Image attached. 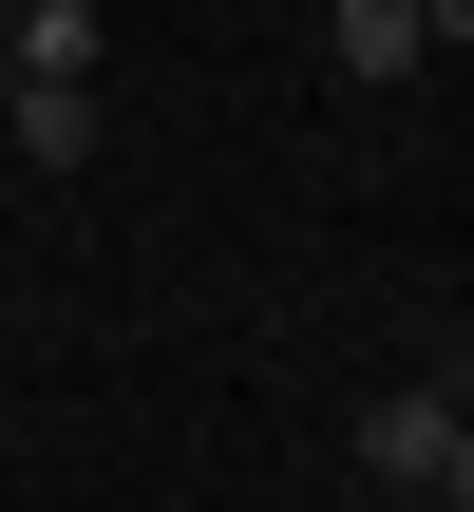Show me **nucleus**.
I'll use <instances>...</instances> for the list:
<instances>
[{
  "instance_id": "7ed1b4c3",
  "label": "nucleus",
  "mask_w": 474,
  "mask_h": 512,
  "mask_svg": "<svg viewBox=\"0 0 474 512\" xmlns=\"http://www.w3.org/2000/svg\"><path fill=\"white\" fill-rule=\"evenodd\" d=\"M0 114H19V171H76L95 152V95H0Z\"/></svg>"
},
{
  "instance_id": "f03ea898",
  "label": "nucleus",
  "mask_w": 474,
  "mask_h": 512,
  "mask_svg": "<svg viewBox=\"0 0 474 512\" xmlns=\"http://www.w3.org/2000/svg\"><path fill=\"white\" fill-rule=\"evenodd\" d=\"M418 57H437V0H342L323 19V76H361V95H399Z\"/></svg>"
},
{
  "instance_id": "f257e3e1",
  "label": "nucleus",
  "mask_w": 474,
  "mask_h": 512,
  "mask_svg": "<svg viewBox=\"0 0 474 512\" xmlns=\"http://www.w3.org/2000/svg\"><path fill=\"white\" fill-rule=\"evenodd\" d=\"M361 475H380V494H456V399H437V380H380V399H361Z\"/></svg>"
}]
</instances>
